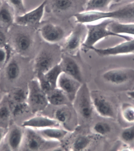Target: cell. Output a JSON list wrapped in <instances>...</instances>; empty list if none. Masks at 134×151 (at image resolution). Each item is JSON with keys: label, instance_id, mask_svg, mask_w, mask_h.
<instances>
[{"label": "cell", "instance_id": "1", "mask_svg": "<svg viewBox=\"0 0 134 151\" xmlns=\"http://www.w3.org/2000/svg\"><path fill=\"white\" fill-rule=\"evenodd\" d=\"M111 19L103 20L96 24H86L87 29V35L82 47L83 50L87 52L95 47L98 42L109 36H117L125 40L132 39L129 36L124 35H119L114 33L108 29L109 24L113 21Z\"/></svg>", "mask_w": 134, "mask_h": 151}, {"label": "cell", "instance_id": "2", "mask_svg": "<svg viewBox=\"0 0 134 151\" xmlns=\"http://www.w3.org/2000/svg\"><path fill=\"white\" fill-rule=\"evenodd\" d=\"M86 24L77 23L70 33L65 37L62 50L65 54L76 55L81 48L87 35Z\"/></svg>", "mask_w": 134, "mask_h": 151}, {"label": "cell", "instance_id": "3", "mask_svg": "<svg viewBox=\"0 0 134 151\" xmlns=\"http://www.w3.org/2000/svg\"><path fill=\"white\" fill-rule=\"evenodd\" d=\"M27 103L34 113L44 111L49 104L47 94L41 88L37 78L31 80L28 85Z\"/></svg>", "mask_w": 134, "mask_h": 151}, {"label": "cell", "instance_id": "4", "mask_svg": "<svg viewBox=\"0 0 134 151\" xmlns=\"http://www.w3.org/2000/svg\"><path fill=\"white\" fill-rule=\"evenodd\" d=\"M72 105L82 117L86 120L91 119L94 109L91 92L86 83L82 85Z\"/></svg>", "mask_w": 134, "mask_h": 151}, {"label": "cell", "instance_id": "5", "mask_svg": "<svg viewBox=\"0 0 134 151\" xmlns=\"http://www.w3.org/2000/svg\"><path fill=\"white\" fill-rule=\"evenodd\" d=\"M21 148L24 151H40L48 148L51 145L57 144L59 142L50 141L45 139L36 130L25 128Z\"/></svg>", "mask_w": 134, "mask_h": 151}, {"label": "cell", "instance_id": "6", "mask_svg": "<svg viewBox=\"0 0 134 151\" xmlns=\"http://www.w3.org/2000/svg\"><path fill=\"white\" fill-rule=\"evenodd\" d=\"M103 79L107 82L121 85L134 81V69L118 68L108 70L103 74Z\"/></svg>", "mask_w": 134, "mask_h": 151}, {"label": "cell", "instance_id": "7", "mask_svg": "<svg viewBox=\"0 0 134 151\" xmlns=\"http://www.w3.org/2000/svg\"><path fill=\"white\" fill-rule=\"evenodd\" d=\"M83 83L65 73H62L58 79L57 88L61 90L73 104L78 91Z\"/></svg>", "mask_w": 134, "mask_h": 151}, {"label": "cell", "instance_id": "8", "mask_svg": "<svg viewBox=\"0 0 134 151\" xmlns=\"http://www.w3.org/2000/svg\"><path fill=\"white\" fill-rule=\"evenodd\" d=\"M91 50H93L101 57L134 55V38L130 40H126L112 47L99 49L94 47Z\"/></svg>", "mask_w": 134, "mask_h": 151}, {"label": "cell", "instance_id": "9", "mask_svg": "<svg viewBox=\"0 0 134 151\" xmlns=\"http://www.w3.org/2000/svg\"><path fill=\"white\" fill-rule=\"evenodd\" d=\"M94 111L101 117L114 119L115 110L110 102L104 97L93 92H91Z\"/></svg>", "mask_w": 134, "mask_h": 151}, {"label": "cell", "instance_id": "10", "mask_svg": "<svg viewBox=\"0 0 134 151\" xmlns=\"http://www.w3.org/2000/svg\"><path fill=\"white\" fill-rule=\"evenodd\" d=\"M42 38L46 42L55 44L59 42L65 37V31L60 26L52 23H46L39 29Z\"/></svg>", "mask_w": 134, "mask_h": 151}, {"label": "cell", "instance_id": "11", "mask_svg": "<svg viewBox=\"0 0 134 151\" xmlns=\"http://www.w3.org/2000/svg\"><path fill=\"white\" fill-rule=\"evenodd\" d=\"M47 1L31 11L17 16L15 19L17 24L21 25H37L41 22L44 16Z\"/></svg>", "mask_w": 134, "mask_h": 151}, {"label": "cell", "instance_id": "12", "mask_svg": "<svg viewBox=\"0 0 134 151\" xmlns=\"http://www.w3.org/2000/svg\"><path fill=\"white\" fill-rule=\"evenodd\" d=\"M107 19L122 23H134V1L113 11L107 12Z\"/></svg>", "mask_w": 134, "mask_h": 151}, {"label": "cell", "instance_id": "13", "mask_svg": "<svg viewBox=\"0 0 134 151\" xmlns=\"http://www.w3.org/2000/svg\"><path fill=\"white\" fill-rule=\"evenodd\" d=\"M71 56L66 54L62 55L59 63L62 72L83 83V76L80 67Z\"/></svg>", "mask_w": 134, "mask_h": 151}, {"label": "cell", "instance_id": "14", "mask_svg": "<svg viewBox=\"0 0 134 151\" xmlns=\"http://www.w3.org/2000/svg\"><path fill=\"white\" fill-rule=\"evenodd\" d=\"M54 55L51 51L46 50L41 51L35 58L34 68L35 72L46 73L57 64Z\"/></svg>", "mask_w": 134, "mask_h": 151}, {"label": "cell", "instance_id": "15", "mask_svg": "<svg viewBox=\"0 0 134 151\" xmlns=\"http://www.w3.org/2000/svg\"><path fill=\"white\" fill-rule=\"evenodd\" d=\"M60 124L55 119L43 115H37L24 121L22 127L35 130L44 129L48 127H59Z\"/></svg>", "mask_w": 134, "mask_h": 151}, {"label": "cell", "instance_id": "16", "mask_svg": "<svg viewBox=\"0 0 134 151\" xmlns=\"http://www.w3.org/2000/svg\"><path fill=\"white\" fill-rule=\"evenodd\" d=\"M24 136V130L21 127L15 126L9 131L7 137V142L11 150H18L21 148Z\"/></svg>", "mask_w": 134, "mask_h": 151}, {"label": "cell", "instance_id": "17", "mask_svg": "<svg viewBox=\"0 0 134 151\" xmlns=\"http://www.w3.org/2000/svg\"><path fill=\"white\" fill-rule=\"evenodd\" d=\"M48 100L49 104L55 106H68L72 105L65 93L56 88L52 90L47 94Z\"/></svg>", "mask_w": 134, "mask_h": 151}, {"label": "cell", "instance_id": "18", "mask_svg": "<svg viewBox=\"0 0 134 151\" xmlns=\"http://www.w3.org/2000/svg\"><path fill=\"white\" fill-rule=\"evenodd\" d=\"M40 133L45 139L50 141L60 142L68 133V131L58 127H51L39 130Z\"/></svg>", "mask_w": 134, "mask_h": 151}, {"label": "cell", "instance_id": "19", "mask_svg": "<svg viewBox=\"0 0 134 151\" xmlns=\"http://www.w3.org/2000/svg\"><path fill=\"white\" fill-rule=\"evenodd\" d=\"M33 40L29 34L21 33L18 34L15 40V46L18 52L25 53L32 47Z\"/></svg>", "mask_w": 134, "mask_h": 151}, {"label": "cell", "instance_id": "20", "mask_svg": "<svg viewBox=\"0 0 134 151\" xmlns=\"http://www.w3.org/2000/svg\"><path fill=\"white\" fill-rule=\"evenodd\" d=\"M108 29L116 35H129L134 36V23H122L113 21L109 24Z\"/></svg>", "mask_w": 134, "mask_h": 151}, {"label": "cell", "instance_id": "21", "mask_svg": "<svg viewBox=\"0 0 134 151\" xmlns=\"http://www.w3.org/2000/svg\"><path fill=\"white\" fill-rule=\"evenodd\" d=\"M119 0H88L85 6V11L108 12L110 4Z\"/></svg>", "mask_w": 134, "mask_h": 151}, {"label": "cell", "instance_id": "22", "mask_svg": "<svg viewBox=\"0 0 134 151\" xmlns=\"http://www.w3.org/2000/svg\"><path fill=\"white\" fill-rule=\"evenodd\" d=\"M21 71L20 66L18 62L15 60H12L6 68V76L10 81H15L19 78Z\"/></svg>", "mask_w": 134, "mask_h": 151}, {"label": "cell", "instance_id": "23", "mask_svg": "<svg viewBox=\"0 0 134 151\" xmlns=\"http://www.w3.org/2000/svg\"><path fill=\"white\" fill-rule=\"evenodd\" d=\"M62 72L61 67L58 63L44 74L45 78L49 82L53 89L57 88L58 79Z\"/></svg>", "mask_w": 134, "mask_h": 151}, {"label": "cell", "instance_id": "24", "mask_svg": "<svg viewBox=\"0 0 134 151\" xmlns=\"http://www.w3.org/2000/svg\"><path fill=\"white\" fill-rule=\"evenodd\" d=\"M51 8L56 12H62L70 9L74 4V0H50Z\"/></svg>", "mask_w": 134, "mask_h": 151}, {"label": "cell", "instance_id": "25", "mask_svg": "<svg viewBox=\"0 0 134 151\" xmlns=\"http://www.w3.org/2000/svg\"><path fill=\"white\" fill-rule=\"evenodd\" d=\"M121 116L125 122L134 124V105L128 103L122 104L121 108Z\"/></svg>", "mask_w": 134, "mask_h": 151}, {"label": "cell", "instance_id": "26", "mask_svg": "<svg viewBox=\"0 0 134 151\" xmlns=\"http://www.w3.org/2000/svg\"><path fill=\"white\" fill-rule=\"evenodd\" d=\"M13 20L11 7L8 3H4L0 8V22L4 24H10Z\"/></svg>", "mask_w": 134, "mask_h": 151}, {"label": "cell", "instance_id": "27", "mask_svg": "<svg viewBox=\"0 0 134 151\" xmlns=\"http://www.w3.org/2000/svg\"><path fill=\"white\" fill-rule=\"evenodd\" d=\"M91 139L87 135H80L77 137L73 142L72 146V150L83 151L90 145Z\"/></svg>", "mask_w": 134, "mask_h": 151}, {"label": "cell", "instance_id": "28", "mask_svg": "<svg viewBox=\"0 0 134 151\" xmlns=\"http://www.w3.org/2000/svg\"><path fill=\"white\" fill-rule=\"evenodd\" d=\"M72 114L70 110L66 107L57 109L54 113V119L60 124H65L70 120Z\"/></svg>", "mask_w": 134, "mask_h": 151}, {"label": "cell", "instance_id": "29", "mask_svg": "<svg viewBox=\"0 0 134 151\" xmlns=\"http://www.w3.org/2000/svg\"><path fill=\"white\" fill-rule=\"evenodd\" d=\"M111 127L108 123L99 122L94 125L92 127L93 132L95 134L101 136H104L111 132Z\"/></svg>", "mask_w": 134, "mask_h": 151}, {"label": "cell", "instance_id": "30", "mask_svg": "<svg viewBox=\"0 0 134 151\" xmlns=\"http://www.w3.org/2000/svg\"><path fill=\"white\" fill-rule=\"evenodd\" d=\"M120 139L125 144L129 145L134 142V124L122 130Z\"/></svg>", "mask_w": 134, "mask_h": 151}, {"label": "cell", "instance_id": "31", "mask_svg": "<svg viewBox=\"0 0 134 151\" xmlns=\"http://www.w3.org/2000/svg\"><path fill=\"white\" fill-rule=\"evenodd\" d=\"M28 92L23 88H18L14 91L12 96L11 103L20 104L27 102Z\"/></svg>", "mask_w": 134, "mask_h": 151}, {"label": "cell", "instance_id": "32", "mask_svg": "<svg viewBox=\"0 0 134 151\" xmlns=\"http://www.w3.org/2000/svg\"><path fill=\"white\" fill-rule=\"evenodd\" d=\"M29 107L27 102L20 104L10 103V108L11 113L15 116L23 114Z\"/></svg>", "mask_w": 134, "mask_h": 151}, {"label": "cell", "instance_id": "33", "mask_svg": "<svg viewBox=\"0 0 134 151\" xmlns=\"http://www.w3.org/2000/svg\"><path fill=\"white\" fill-rule=\"evenodd\" d=\"M36 75L41 88L46 94L53 89L49 82L45 78L44 73H36Z\"/></svg>", "mask_w": 134, "mask_h": 151}, {"label": "cell", "instance_id": "34", "mask_svg": "<svg viewBox=\"0 0 134 151\" xmlns=\"http://www.w3.org/2000/svg\"><path fill=\"white\" fill-rule=\"evenodd\" d=\"M9 1L12 6L17 9L18 11L23 13V14H25L26 12L23 0H9Z\"/></svg>", "mask_w": 134, "mask_h": 151}, {"label": "cell", "instance_id": "35", "mask_svg": "<svg viewBox=\"0 0 134 151\" xmlns=\"http://www.w3.org/2000/svg\"><path fill=\"white\" fill-rule=\"evenodd\" d=\"M11 110L9 108L6 106L0 107V120H5L10 117Z\"/></svg>", "mask_w": 134, "mask_h": 151}, {"label": "cell", "instance_id": "36", "mask_svg": "<svg viewBox=\"0 0 134 151\" xmlns=\"http://www.w3.org/2000/svg\"><path fill=\"white\" fill-rule=\"evenodd\" d=\"M7 54L6 51L3 48L0 47V69H1L6 62Z\"/></svg>", "mask_w": 134, "mask_h": 151}, {"label": "cell", "instance_id": "37", "mask_svg": "<svg viewBox=\"0 0 134 151\" xmlns=\"http://www.w3.org/2000/svg\"><path fill=\"white\" fill-rule=\"evenodd\" d=\"M6 41V37L4 33L0 30V47L3 46L5 44Z\"/></svg>", "mask_w": 134, "mask_h": 151}, {"label": "cell", "instance_id": "38", "mask_svg": "<svg viewBox=\"0 0 134 151\" xmlns=\"http://www.w3.org/2000/svg\"><path fill=\"white\" fill-rule=\"evenodd\" d=\"M5 131L4 129L0 127V145L3 142L4 136H5Z\"/></svg>", "mask_w": 134, "mask_h": 151}, {"label": "cell", "instance_id": "39", "mask_svg": "<svg viewBox=\"0 0 134 151\" xmlns=\"http://www.w3.org/2000/svg\"><path fill=\"white\" fill-rule=\"evenodd\" d=\"M127 96L130 99L134 100V90L132 91H129L127 93Z\"/></svg>", "mask_w": 134, "mask_h": 151}, {"label": "cell", "instance_id": "40", "mask_svg": "<svg viewBox=\"0 0 134 151\" xmlns=\"http://www.w3.org/2000/svg\"><path fill=\"white\" fill-rule=\"evenodd\" d=\"M1 69H0V71H1Z\"/></svg>", "mask_w": 134, "mask_h": 151}]
</instances>
